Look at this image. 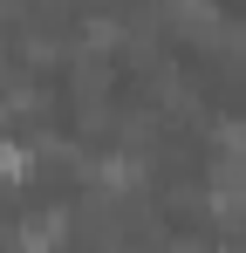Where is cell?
I'll list each match as a JSON object with an SVG mask.
<instances>
[{"mask_svg":"<svg viewBox=\"0 0 246 253\" xmlns=\"http://www.w3.org/2000/svg\"><path fill=\"white\" fill-rule=\"evenodd\" d=\"M233 253H240V247H233Z\"/></svg>","mask_w":246,"mask_h":253,"instance_id":"cell-2","label":"cell"},{"mask_svg":"<svg viewBox=\"0 0 246 253\" xmlns=\"http://www.w3.org/2000/svg\"><path fill=\"white\" fill-rule=\"evenodd\" d=\"M28 171H35V151L14 144V137H0V185H21Z\"/></svg>","mask_w":246,"mask_h":253,"instance_id":"cell-1","label":"cell"}]
</instances>
